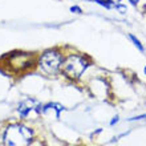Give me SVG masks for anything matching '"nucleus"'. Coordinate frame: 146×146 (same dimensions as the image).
I'll return each instance as SVG.
<instances>
[{
  "label": "nucleus",
  "instance_id": "8",
  "mask_svg": "<svg viewBox=\"0 0 146 146\" xmlns=\"http://www.w3.org/2000/svg\"><path fill=\"white\" fill-rule=\"evenodd\" d=\"M115 122H118V115H115V117H113V119H111L110 125H114Z\"/></svg>",
  "mask_w": 146,
  "mask_h": 146
},
{
  "label": "nucleus",
  "instance_id": "6",
  "mask_svg": "<svg viewBox=\"0 0 146 146\" xmlns=\"http://www.w3.org/2000/svg\"><path fill=\"white\" fill-rule=\"evenodd\" d=\"M129 38H130L131 41H133V44H134V45L137 46V48H138V49L141 50V52H143V50H145V48H143V45L141 44V41H139V40H138L137 37H135L134 35H129Z\"/></svg>",
  "mask_w": 146,
  "mask_h": 146
},
{
  "label": "nucleus",
  "instance_id": "12",
  "mask_svg": "<svg viewBox=\"0 0 146 146\" xmlns=\"http://www.w3.org/2000/svg\"><path fill=\"white\" fill-rule=\"evenodd\" d=\"M145 73H146V66H145Z\"/></svg>",
  "mask_w": 146,
  "mask_h": 146
},
{
  "label": "nucleus",
  "instance_id": "3",
  "mask_svg": "<svg viewBox=\"0 0 146 146\" xmlns=\"http://www.w3.org/2000/svg\"><path fill=\"white\" fill-rule=\"evenodd\" d=\"M62 54L60 50L57 49H48L44 53L40 54L38 57V66L42 69V72H45L46 74H57L61 70V64H62Z\"/></svg>",
  "mask_w": 146,
  "mask_h": 146
},
{
  "label": "nucleus",
  "instance_id": "5",
  "mask_svg": "<svg viewBox=\"0 0 146 146\" xmlns=\"http://www.w3.org/2000/svg\"><path fill=\"white\" fill-rule=\"evenodd\" d=\"M33 105H35V101H33V100H25V101H23V102L19 105V108H17L19 114L21 115V117H27L28 113H29L31 110H33Z\"/></svg>",
  "mask_w": 146,
  "mask_h": 146
},
{
  "label": "nucleus",
  "instance_id": "4",
  "mask_svg": "<svg viewBox=\"0 0 146 146\" xmlns=\"http://www.w3.org/2000/svg\"><path fill=\"white\" fill-rule=\"evenodd\" d=\"M35 64V54L27 53V52H15V53H8L7 56V64L5 65L11 70L16 73H21L25 70L32 69Z\"/></svg>",
  "mask_w": 146,
  "mask_h": 146
},
{
  "label": "nucleus",
  "instance_id": "2",
  "mask_svg": "<svg viewBox=\"0 0 146 146\" xmlns=\"http://www.w3.org/2000/svg\"><path fill=\"white\" fill-rule=\"evenodd\" d=\"M88 65L89 61L85 56H82V54H69L62 60L60 72L68 78L77 80L82 76V73L86 70Z\"/></svg>",
  "mask_w": 146,
  "mask_h": 146
},
{
  "label": "nucleus",
  "instance_id": "9",
  "mask_svg": "<svg viewBox=\"0 0 146 146\" xmlns=\"http://www.w3.org/2000/svg\"><path fill=\"white\" fill-rule=\"evenodd\" d=\"M129 1H130V3L133 4V5H137V4H138V1H139V0H129Z\"/></svg>",
  "mask_w": 146,
  "mask_h": 146
},
{
  "label": "nucleus",
  "instance_id": "11",
  "mask_svg": "<svg viewBox=\"0 0 146 146\" xmlns=\"http://www.w3.org/2000/svg\"><path fill=\"white\" fill-rule=\"evenodd\" d=\"M143 11H145V13H146V4H145V7H143Z\"/></svg>",
  "mask_w": 146,
  "mask_h": 146
},
{
  "label": "nucleus",
  "instance_id": "7",
  "mask_svg": "<svg viewBox=\"0 0 146 146\" xmlns=\"http://www.w3.org/2000/svg\"><path fill=\"white\" fill-rule=\"evenodd\" d=\"M70 12H73V13H81L82 9H81L78 5H72V7H70Z\"/></svg>",
  "mask_w": 146,
  "mask_h": 146
},
{
  "label": "nucleus",
  "instance_id": "10",
  "mask_svg": "<svg viewBox=\"0 0 146 146\" xmlns=\"http://www.w3.org/2000/svg\"><path fill=\"white\" fill-rule=\"evenodd\" d=\"M88 1H96V3H98V1H102V0H88Z\"/></svg>",
  "mask_w": 146,
  "mask_h": 146
},
{
  "label": "nucleus",
  "instance_id": "1",
  "mask_svg": "<svg viewBox=\"0 0 146 146\" xmlns=\"http://www.w3.org/2000/svg\"><path fill=\"white\" fill-rule=\"evenodd\" d=\"M32 133L31 129H28L24 125L15 123L7 127L4 133V145L5 146H29L32 142Z\"/></svg>",
  "mask_w": 146,
  "mask_h": 146
}]
</instances>
